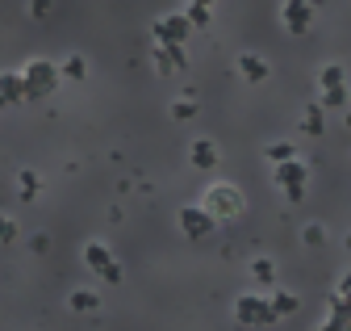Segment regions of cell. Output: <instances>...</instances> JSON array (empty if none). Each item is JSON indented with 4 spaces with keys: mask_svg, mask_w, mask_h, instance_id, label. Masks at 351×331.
<instances>
[{
    "mask_svg": "<svg viewBox=\"0 0 351 331\" xmlns=\"http://www.w3.org/2000/svg\"><path fill=\"white\" fill-rule=\"evenodd\" d=\"M205 210H209L213 218H239V214H243V193H239L234 185H213V189L205 193Z\"/></svg>",
    "mask_w": 351,
    "mask_h": 331,
    "instance_id": "cell-1",
    "label": "cell"
},
{
    "mask_svg": "<svg viewBox=\"0 0 351 331\" xmlns=\"http://www.w3.org/2000/svg\"><path fill=\"white\" fill-rule=\"evenodd\" d=\"M55 84H59V67H51L47 59L29 63V71H25V101H34V97H47V93H55Z\"/></svg>",
    "mask_w": 351,
    "mask_h": 331,
    "instance_id": "cell-2",
    "label": "cell"
},
{
    "mask_svg": "<svg viewBox=\"0 0 351 331\" xmlns=\"http://www.w3.org/2000/svg\"><path fill=\"white\" fill-rule=\"evenodd\" d=\"M234 319L247 323V327H259V323H276L280 315L272 310V302H263V298H255V294H243V298L234 302Z\"/></svg>",
    "mask_w": 351,
    "mask_h": 331,
    "instance_id": "cell-3",
    "label": "cell"
},
{
    "mask_svg": "<svg viewBox=\"0 0 351 331\" xmlns=\"http://www.w3.org/2000/svg\"><path fill=\"white\" fill-rule=\"evenodd\" d=\"M84 260H88V269L101 273L105 281H113V285L121 281V264L113 260V252H109L105 243H88V247H84Z\"/></svg>",
    "mask_w": 351,
    "mask_h": 331,
    "instance_id": "cell-4",
    "label": "cell"
},
{
    "mask_svg": "<svg viewBox=\"0 0 351 331\" xmlns=\"http://www.w3.org/2000/svg\"><path fill=\"white\" fill-rule=\"evenodd\" d=\"M280 21H285V30H289V34H310V21H314V0H285Z\"/></svg>",
    "mask_w": 351,
    "mask_h": 331,
    "instance_id": "cell-5",
    "label": "cell"
},
{
    "mask_svg": "<svg viewBox=\"0 0 351 331\" xmlns=\"http://www.w3.org/2000/svg\"><path fill=\"white\" fill-rule=\"evenodd\" d=\"M213 214L205 210V205H184L180 210V227H184V235L189 239H205V235H213Z\"/></svg>",
    "mask_w": 351,
    "mask_h": 331,
    "instance_id": "cell-6",
    "label": "cell"
},
{
    "mask_svg": "<svg viewBox=\"0 0 351 331\" xmlns=\"http://www.w3.org/2000/svg\"><path fill=\"white\" fill-rule=\"evenodd\" d=\"M276 185L285 189V197H289V201H301V193H305V168H301L297 159L280 163V168H276Z\"/></svg>",
    "mask_w": 351,
    "mask_h": 331,
    "instance_id": "cell-7",
    "label": "cell"
},
{
    "mask_svg": "<svg viewBox=\"0 0 351 331\" xmlns=\"http://www.w3.org/2000/svg\"><path fill=\"white\" fill-rule=\"evenodd\" d=\"M184 34H189V17H159V21H155L159 47H180Z\"/></svg>",
    "mask_w": 351,
    "mask_h": 331,
    "instance_id": "cell-8",
    "label": "cell"
},
{
    "mask_svg": "<svg viewBox=\"0 0 351 331\" xmlns=\"http://www.w3.org/2000/svg\"><path fill=\"white\" fill-rule=\"evenodd\" d=\"M155 67H159L163 76L184 71V51H180V47H159V51H155Z\"/></svg>",
    "mask_w": 351,
    "mask_h": 331,
    "instance_id": "cell-9",
    "label": "cell"
},
{
    "mask_svg": "<svg viewBox=\"0 0 351 331\" xmlns=\"http://www.w3.org/2000/svg\"><path fill=\"white\" fill-rule=\"evenodd\" d=\"M25 101V80L21 76H0V105H17Z\"/></svg>",
    "mask_w": 351,
    "mask_h": 331,
    "instance_id": "cell-10",
    "label": "cell"
},
{
    "mask_svg": "<svg viewBox=\"0 0 351 331\" xmlns=\"http://www.w3.org/2000/svg\"><path fill=\"white\" fill-rule=\"evenodd\" d=\"M239 71L247 84H259V80H268V63H263L259 55H239Z\"/></svg>",
    "mask_w": 351,
    "mask_h": 331,
    "instance_id": "cell-11",
    "label": "cell"
},
{
    "mask_svg": "<svg viewBox=\"0 0 351 331\" xmlns=\"http://www.w3.org/2000/svg\"><path fill=\"white\" fill-rule=\"evenodd\" d=\"M189 159H193V168H213V163H217V147L209 139H197L189 147Z\"/></svg>",
    "mask_w": 351,
    "mask_h": 331,
    "instance_id": "cell-12",
    "label": "cell"
},
{
    "mask_svg": "<svg viewBox=\"0 0 351 331\" xmlns=\"http://www.w3.org/2000/svg\"><path fill=\"white\" fill-rule=\"evenodd\" d=\"M67 302H71V310H75V315H88V310H97V302H101V298L93 294V289H75Z\"/></svg>",
    "mask_w": 351,
    "mask_h": 331,
    "instance_id": "cell-13",
    "label": "cell"
},
{
    "mask_svg": "<svg viewBox=\"0 0 351 331\" xmlns=\"http://www.w3.org/2000/svg\"><path fill=\"white\" fill-rule=\"evenodd\" d=\"M251 277H255V285L268 289V285L276 281V264H272V260H255V264H251Z\"/></svg>",
    "mask_w": 351,
    "mask_h": 331,
    "instance_id": "cell-14",
    "label": "cell"
},
{
    "mask_svg": "<svg viewBox=\"0 0 351 331\" xmlns=\"http://www.w3.org/2000/svg\"><path fill=\"white\" fill-rule=\"evenodd\" d=\"M17 189H21V201H34V197H38V189H42L38 172H29V168H25V172L17 176Z\"/></svg>",
    "mask_w": 351,
    "mask_h": 331,
    "instance_id": "cell-15",
    "label": "cell"
},
{
    "mask_svg": "<svg viewBox=\"0 0 351 331\" xmlns=\"http://www.w3.org/2000/svg\"><path fill=\"white\" fill-rule=\"evenodd\" d=\"M301 126H305V135H322V105H310V109H305V122H301Z\"/></svg>",
    "mask_w": 351,
    "mask_h": 331,
    "instance_id": "cell-16",
    "label": "cell"
},
{
    "mask_svg": "<svg viewBox=\"0 0 351 331\" xmlns=\"http://www.w3.org/2000/svg\"><path fill=\"white\" fill-rule=\"evenodd\" d=\"M63 76H67V80H84V76H88V63H84L80 55H67V63H63Z\"/></svg>",
    "mask_w": 351,
    "mask_h": 331,
    "instance_id": "cell-17",
    "label": "cell"
},
{
    "mask_svg": "<svg viewBox=\"0 0 351 331\" xmlns=\"http://www.w3.org/2000/svg\"><path fill=\"white\" fill-rule=\"evenodd\" d=\"M318 80H322V93H326V89H339V84H343V67H335V63H326Z\"/></svg>",
    "mask_w": 351,
    "mask_h": 331,
    "instance_id": "cell-18",
    "label": "cell"
},
{
    "mask_svg": "<svg viewBox=\"0 0 351 331\" xmlns=\"http://www.w3.org/2000/svg\"><path fill=\"white\" fill-rule=\"evenodd\" d=\"M297 306H301V302H297L293 294H276V298H272V310H276V315H293Z\"/></svg>",
    "mask_w": 351,
    "mask_h": 331,
    "instance_id": "cell-19",
    "label": "cell"
},
{
    "mask_svg": "<svg viewBox=\"0 0 351 331\" xmlns=\"http://www.w3.org/2000/svg\"><path fill=\"white\" fill-rule=\"evenodd\" d=\"M268 159L289 163V159H293V147H289V143H272V147H268Z\"/></svg>",
    "mask_w": 351,
    "mask_h": 331,
    "instance_id": "cell-20",
    "label": "cell"
},
{
    "mask_svg": "<svg viewBox=\"0 0 351 331\" xmlns=\"http://www.w3.org/2000/svg\"><path fill=\"white\" fill-rule=\"evenodd\" d=\"M193 113H197V105H193V101H176V105H171V117H176V122H189Z\"/></svg>",
    "mask_w": 351,
    "mask_h": 331,
    "instance_id": "cell-21",
    "label": "cell"
},
{
    "mask_svg": "<svg viewBox=\"0 0 351 331\" xmlns=\"http://www.w3.org/2000/svg\"><path fill=\"white\" fill-rule=\"evenodd\" d=\"M13 239H17V222L0 214V243H13Z\"/></svg>",
    "mask_w": 351,
    "mask_h": 331,
    "instance_id": "cell-22",
    "label": "cell"
},
{
    "mask_svg": "<svg viewBox=\"0 0 351 331\" xmlns=\"http://www.w3.org/2000/svg\"><path fill=\"white\" fill-rule=\"evenodd\" d=\"M301 239L310 243V247H318V243H322V227H318V222H310V227H305V235H301Z\"/></svg>",
    "mask_w": 351,
    "mask_h": 331,
    "instance_id": "cell-23",
    "label": "cell"
},
{
    "mask_svg": "<svg viewBox=\"0 0 351 331\" xmlns=\"http://www.w3.org/2000/svg\"><path fill=\"white\" fill-rule=\"evenodd\" d=\"M184 17H189V21H197V25H205V21H209V9H205V5H193Z\"/></svg>",
    "mask_w": 351,
    "mask_h": 331,
    "instance_id": "cell-24",
    "label": "cell"
},
{
    "mask_svg": "<svg viewBox=\"0 0 351 331\" xmlns=\"http://www.w3.org/2000/svg\"><path fill=\"white\" fill-rule=\"evenodd\" d=\"M343 101H347V97H343V84H339V89H326V93H322V105H343Z\"/></svg>",
    "mask_w": 351,
    "mask_h": 331,
    "instance_id": "cell-25",
    "label": "cell"
},
{
    "mask_svg": "<svg viewBox=\"0 0 351 331\" xmlns=\"http://www.w3.org/2000/svg\"><path fill=\"white\" fill-rule=\"evenodd\" d=\"M29 13L34 17H47L51 13V0H29Z\"/></svg>",
    "mask_w": 351,
    "mask_h": 331,
    "instance_id": "cell-26",
    "label": "cell"
},
{
    "mask_svg": "<svg viewBox=\"0 0 351 331\" xmlns=\"http://www.w3.org/2000/svg\"><path fill=\"white\" fill-rule=\"evenodd\" d=\"M347 294H351V273H347V277L339 281V298H347Z\"/></svg>",
    "mask_w": 351,
    "mask_h": 331,
    "instance_id": "cell-27",
    "label": "cell"
},
{
    "mask_svg": "<svg viewBox=\"0 0 351 331\" xmlns=\"http://www.w3.org/2000/svg\"><path fill=\"white\" fill-rule=\"evenodd\" d=\"M347 126H351V113H347Z\"/></svg>",
    "mask_w": 351,
    "mask_h": 331,
    "instance_id": "cell-28",
    "label": "cell"
}]
</instances>
